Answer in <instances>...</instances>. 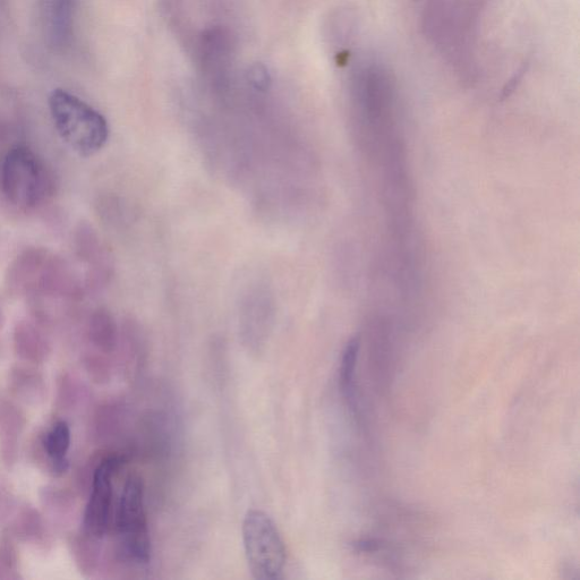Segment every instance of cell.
<instances>
[{"instance_id":"30bf717a","label":"cell","mask_w":580,"mask_h":580,"mask_svg":"<svg viewBox=\"0 0 580 580\" xmlns=\"http://www.w3.org/2000/svg\"><path fill=\"white\" fill-rule=\"evenodd\" d=\"M76 0H45V24L48 37L57 48L71 44Z\"/></svg>"},{"instance_id":"7a4b0ae2","label":"cell","mask_w":580,"mask_h":580,"mask_svg":"<svg viewBox=\"0 0 580 580\" xmlns=\"http://www.w3.org/2000/svg\"><path fill=\"white\" fill-rule=\"evenodd\" d=\"M49 109L62 140L82 157L96 155L109 138L106 118L87 102L63 89L49 97Z\"/></svg>"},{"instance_id":"5b68a950","label":"cell","mask_w":580,"mask_h":580,"mask_svg":"<svg viewBox=\"0 0 580 580\" xmlns=\"http://www.w3.org/2000/svg\"><path fill=\"white\" fill-rule=\"evenodd\" d=\"M115 526L122 558L136 565H147L151 559V540L145 511L144 486L139 476L126 480L119 497Z\"/></svg>"},{"instance_id":"3957f363","label":"cell","mask_w":580,"mask_h":580,"mask_svg":"<svg viewBox=\"0 0 580 580\" xmlns=\"http://www.w3.org/2000/svg\"><path fill=\"white\" fill-rule=\"evenodd\" d=\"M0 187L14 206L34 209L53 194L54 179L37 153L25 145H14L2 162Z\"/></svg>"},{"instance_id":"6da1fadb","label":"cell","mask_w":580,"mask_h":580,"mask_svg":"<svg viewBox=\"0 0 580 580\" xmlns=\"http://www.w3.org/2000/svg\"><path fill=\"white\" fill-rule=\"evenodd\" d=\"M491 0H429L422 19L424 36L460 78L477 74L476 44L482 16Z\"/></svg>"},{"instance_id":"603a6c76","label":"cell","mask_w":580,"mask_h":580,"mask_svg":"<svg viewBox=\"0 0 580 580\" xmlns=\"http://www.w3.org/2000/svg\"><path fill=\"white\" fill-rule=\"evenodd\" d=\"M15 508V498L12 491L0 484V523L10 517Z\"/></svg>"},{"instance_id":"4fadbf2b","label":"cell","mask_w":580,"mask_h":580,"mask_svg":"<svg viewBox=\"0 0 580 580\" xmlns=\"http://www.w3.org/2000/svg\"><path fill=\"white\" fill-rule=\"evenodd\" d=\"M13 533L22 542L45 545L48 542L47 527L39 511L28 503L17 510L13 520Z\"/></svg>"},{"instance_id":"2e32d148","label":"cell","mask_w":580,"mask_h":580,"mask_svg":"<svg viewBox=\"0 0 580 580\" xmlns=\"http://www.w3.org/2000/svg\"><path fill=\"white\" fill-rule=\"evenodd\" d=\"M73 243L76 257L82 262L89 263L90 267L106 261L96 230L88 223L83 221L76 226Z\"/></svg>"},{"instance_id":"7402d4cb","label":"cell","mask_w":580,"mask_h":580,"mask_svg":"<svg viewBox=\"0 0 580 580\" xmlns=\"http://www.w3.org/2000/svg\"><path fill=\"white\" fill-rule=\"evenodd\" d=\"M247 78H249V82L255 90L266 92L270 88V74L263 65L252 66L249 73H247Z\"/></svg>"},{"instance_id":"d6986e66","label":"cell","mask_w":580,"mask_h":580,"mask_svg":"<svg viewBox=\"0 0 580 580\" xmlns=\"http://www.w3.org/2000/svg\"><path fill=\"white\" fill-rule=\"evenodd\" d=\"M19 553L7 531L0 534V579H19Z\"/></svg>"},{"instance_id":"8fae6325","label":"cell","mask_w":580,"mask_h":580,"mask_svg":"<svg viewBox=\"0 0 580 580\" xmlns=\"http://www.w3.org/2000/svg\"><path fill=\"white\" fill-rule=\"evenodd\" d=\"M8 388L16 399L30 406L44 403L47 395L44 375L31 366H13L8 374Z\"/></svg>"},{"instance_id":"9c48e42d","label":"cell","mask_w":580,"mask_h":580,"mask_svg":"<svg viewBox=\"0 0 580 580\" xmlns=\"http://www.w3.org/2000/svg\"><path fill=\"white\" fill-rule=\"evenodd\" d=\"M14 352L24 363L39 365L45 363L51 353V346L45 332L37 323L22 320L15 324L13 332Z\"/></svg>"},{"instance_id":"277c9868","label":"cell","mask_w":580,"mask_h":580,"mask_svg":"<svg viewBox=\"0 0 580 580\" xmlns=\"http://www.w3.org/2000/svg\"><path fill=\"white\" fill-rule=\"evenodd\" d=\"M242 532L245 557L252 576L259 580L283 577L287 553L283 536L274 520L261 510H249Z\"/></svg>"},{"instance_id":"d4e9b609","label":"cell","mask_w":580,"mask_h":580,"mask_svg":"<svg viewBox=\"0 0 580 580\" xmlns=\"http://www.w3.org/2000/svg\"><path fill=\"white\" fill-rule=\"evenodd\" d=\"M0 172H2V164H0Z\"/></svg>"},{"instance_id":"44dd1931","label":"cell","mask_w":580,"mask_h":580,"mask_svg":"<svg viewBox=\"0 0 580 580\" xmlns=\"http://www.w3.org/2000/svg\"><path fill=\"white\" fill-rule=\"evenodd\" d=\"M84 368L93 382L102 383L107 379L108 365L104 357L97 354L85 356Z\"/></svg>"},{"instance_id":"cb8c5ba5","label":"cell","mask_w":580,"mask_h":580,"mask_svg":"<svg viewBox=\"0 0 580 580\" xmlns=\"http://www.w3.org/2000/svg\"><path fill=\"white\" fill-rule=\"evenodd\" d=\"M4 322H5L4 311H3L2 304H0V329L3 328Z\"/></svg>"},{"instance_id":"7c38bea8","label":"cell","mask_w":580,"mask_h":580,"mask_svg":"<svg viewBox=\"0 0 580 580\" xmlns=\"http://www.w3.org/2000/svg\"><path fill=\"white\" fill-rule=\"evenodd\" d=\"M71 440L70 426L64 421H59L41 441L49 471L55 476H62L70 469V462L66 455L70 450Z\"/></svg>"},{"instance_id":"ffe728a7","label":"cell","mask_w":580,"mask_h":580,"mask_svg":"<svg viewBox=\"0 0 580 580\" xmlns=\"http://www.w3.org/2000/svg\"><path fill=\"white\" fill-rule=\"evenodd\" d=\"M78 383L71 374L63 373L57 383L56 404L58 409L67 411L78 403L79 396Z\"/></svg>"},{"instance_id":"52a82bcc","label":"cell","mask_w":580,"mask_h":580,"mask_svg":"<svg viewBox=\"0 0 580 580\" xmlns=\"http://www.w3.org/2000/svg\"><path fill=\"white\" fill-rule=\"evenodd\" d=\"M51 253L44 247H28L8 266L5 275V288L8 295L21 297L29 295L36 287Z\"/></svg>"},{"instance_id":"ac0fdd59","label":"cell","mask_w":580,"mask_h":580,"mask_svg":"<svg viewBox=\"0 0 580 580\" xmlns=\"http://www.w3.org/2000/svg\"><path fill=\"white\" fill-rule=\"evenodd\" d=\"M40 499L53 518L64 520L74 513L75 498L70 491L56 488V486H45L40 491Z\"/></svg>"},{"instance_id":"ba28073f","label":"cell","mask_w":580,"mask_h":580,"mask_svg":"<svg viewBox=\"0 0 580 580\" xmlns=\"http://www.w3.org/2000/svg\"><path fill=\"white\" fill-rule=\"evenodd\" d=\"M27 426V417L12 400L0 396V456L7 468L19 458L20 441Z\"/></svg>"},{"instance_id":"e0dca14e","label":"cell","mask_w":580,"mask_h":580,"mask_svg":"<svg viewBox=\"0 0 580 580\" xmlns=\"http://www.w3.org/2000/svg\"><path fill=\"white\" fill-rule=\"evenodd\" d=\"M360 345V337H353L349 340L340 363V389L348 404L353 408L356 407L355 373Z\"/></svg>"},{"instance_id":"8992f818","label":"cell","mask_w":580,"mask_h":580,"mask_svg":"<svg viewBox=\"0 0 580 580\" xmlns=\"http://www.w3.org/2000/svg\"><path fill=\"white\" fill-rule=\"evenodd\" d=\"M122 458L108 456L101 460L93 473L91 496L83 516V532L100 540L104 537L113 518V480Z\"/></svg>"},{"instance_id":"5bb4252c","label":"cell","mask_w":580,"mask_h":580,"mask_svg":"<svg viewBox=\"0 0 580 580\" xmlns=\"http://www.w3.org/2000/svg\"><path fill=\"white\" fill-rule=\"evenodd\" d=\"M88 335L93 346L102 353L113 352L117 344V326L108 310L100 307L91 314Z\"/></svg>"},{"instance_id":"9a60e30c","label":"cell","mask_w":580,"mask_h":580,"mask_svg":"<svg viewBox=\"0 0 580 580\" xmlns=\"http://www.w3.org/2000/svg\"><path fill=\"white\" fill-rule=\"evenodd\" d=\"M98 541L96 537L84 532L74 534L68 540V548H70L75 565L79 568L81 574L85 576L95 573L98 566L100 553Z\"/></svg>"}]
</instances>
